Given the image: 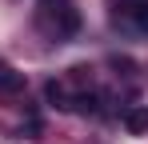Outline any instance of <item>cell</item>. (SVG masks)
<instances>
[{
	"instance_id": "obj_1",
	"label": "cell",
	"mask_w": 148,
	"mask_h": 144,
	"mask_svg": "<svg viewBox=\"0 0 148 144\" xmlns=\"http://www.w3.org/2000/svg\"><path fill=\"white\" fill-rule=\"evenodd\" d=\"M40 24L56 40L76 36L80 32V8H76V0H40Z\"/></svg>"
},
{
	"instance_id": "obj_2",
	"label": "cell",
	"mask_w": 148,
	"mask_h": 144,
	"mask_svg": "<svg viewBox=\"0 0 148 144\" xmlns=\"http://www.w3.org/2000/svg\"><path fill=\"white\" fill-rule=\"evenodd\" d=\"M120 16L124 24H132L136 32H148V0H120Z\"/></svg>"
},
{
	"instance_id": "obj_4",
	"label": "cell",
	"mask_w": 148,
	"mask_h": 144,
	"mask_svg": "<svg viewBox=\"0 0 148 144\" xmlns=\"http://www.w3.org/2000/svg\"><path fill=\"white\" fill-rule=\"evenodd\" d=\"M16 88H20V72H12V64H4V60H0V96L16 92Z\"/></svg>"
},
{
	"instance_id": "obj_3",
	"label": "cell",
	"mask_w": 148,
	"mask_h": 144,
	"mask_svg": "<svg viewBox=\"0 0 148 144\" xmlns=\"http://www.w3.org/2000/svg\"><path fill=\"white\" fill-rule=\"evenodd\" d=\"M124 128H128L132 136L148 132V108H124Z\"/></svg>"
}]
</instances>
